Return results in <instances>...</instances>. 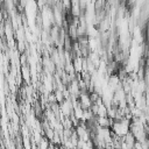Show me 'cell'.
Here are the masks:
<instances>
[{"label":"cell","mask_w":149,"mask_h":149,"mask_svg":"<svg viewBox=\"0 0 149 149\" xmlns=\"http://www.w3.org/2000/svg\"><path fill=\"white\" fill-rule=\"evenodd\" d=\"M97 123L99 127L102 128H111L113 120H111L108 116H97Z\"/></svg>","instance_id":"obj_3"},{"label":"cell","mask_w":149,"mask_h":149,"mask_svg":"<svg viewBox=\"0 0 149 149\" xmlns=\"http://www.w3.org/2000/svg\"><path fill=\"white\" fill-rule=\"evenodd\" d=\"M122 141H123L125 143H127L128 146H130L132 148H133V147H134V144L136 143V140H135L134 135H133L130 132H129V133H128L126 136H123V137H122Z\"/></svg>","instance_id":"obj_4"},{"label":"cell","mask_w":149,"mask_h":149,"mask_svg":"<svg viewBox=\"0 0 149 149\" xmlns=\"http://www.w3.org/2000/svg\"><path fill=\"white\" fill-rule=\"evenodd\" d=\"M111 130L114 135H116L119 137L126 136L130 132V120L127 118H122L120 120H113Z\"/></svg>","instance_id":"obj_1"},{"label":"cell","mask_w":149,"mask_h":149,"mask_svg":"<svg viewBox=\"0 0 149 149\" xmlns=\"http://www.w3.org/2000/svg\"><path fill=\"white\" fill-rule=\"evenodd\" d=\"M21 73H22V78L24 81H28L29 78H30V71H29V68L27 65H22L21 68Z\"/></svg>","instance_id":"obj_5"},{"label":"cell","mask_w":149,"mask_h":149,"mask_svg":"<svg viewBox=\"0 0 149 149\" xmlns=\"http://www.w3.org/2000/svg\"><path fill=\"white\" fill-rule=\"evenodd\" d=\"M78 105L84 109V111H87V109H91L93 102L91 100V97H90V92H81L78 97Z\"/></svg>","instance_id":"obj_2"},{"label":"cell","mask_w":149,"mask_h":149,"mask_svg":"<svg viewBox=\"0 0 149 149\" xmlns=\"http://www.w3.org/2000/svg\"><path fill=\"white\" fill-rule=\"evenodd\" d=\"M5 34H6V36H7V38L8 40H10L12 37H13V31H12V26H10V22H6V24H5Z\"/></svg>","instance_id":"obj_6"},{"label":"cell","mask_w":149,"mask_h":149,"mask_svg":"<svg viewBox=\"0 0 149 149\" xmlns=\"http://www.w3.org/2000/svg\"><path fill=\"white\" fill-rule=\"evenodd\" d=\"M133 149H143V147L141 146V143H140V142H137V141H136V143L134 144Z\"/></svg>","instance_id":"obj_7"}]
</instances>
